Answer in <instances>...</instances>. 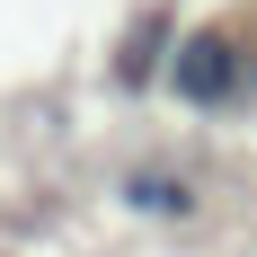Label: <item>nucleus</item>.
Here are the masks:
<instances>
[{
    "label": "nucleus",
    "instance_id": "nucleus-1",
    "mask_svg": "<svg viewBox=\"0 0 257 257\" xmlns=\"http://www.w3.org/2000/svg\"><path fill=\"white\" fill-rule=\"evenodd\" d=\"M169 98L186 115H231L248 98V62H239L231 27H186L178 36V53H169Z\"/></svg>",
    "mask_w": 257,
    "mask_h": 257
},
{
    "label": "nucleus",
    "instance_id": "nucleus-2",
    "mask_svg": "<svg viewBox=\"0 0 257 257\" xmlns=\"http://www.w3.org/2000/svg\"><path fill=\"white\" fill-rule=\"evenodd\" d=\"M115 195H124L142 222H186V213L204 204V195H195L178 169H124V186H115Z\"/></svg>",
    "mask_w": 257,
    "mask_h": 257
},
{
    "label": "nucleus",
    "instance_id": "nucleus-3",
    "mask_svg": "<svg viewBox=\"0 0 257 257\" xmlns=\"http://www.w3.org/2000/svg\"><path fill=\"white\" fill-rule=\"evenodd\" d=\"M160 36H169V18H142L124 36V53H115V89H124V98H142L151 80H169V53L178 45H160Z\"/></svg>",
    "mask_w": 257,
    "mask_h": 257
}]
</instances>
